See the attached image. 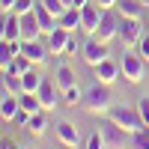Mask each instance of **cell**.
Here are the masks:
<instances>
[{
    "label": "cell",
    "instance_id": "6da1fadb",
    "mask_svg": "<svg viewBox=\"0 0 149 149\" xmlns=\"http://www.w3.org/2000/svg\"><path fill=\"white\" fill-rule=\"evenodd\" d=\"M81 107L86 113H93V116H107V110L113 107V93H110V86L102 84V81H93L84 90V104Z\"/></svg>",
    "mask_w": 149,
    "mask_h": 149
},
{
    "label": "cell",
    "instance_id": "7a4b0ae2",
    "mask_svg": "<svg viewBox=\"0 0 149 149\" xmlns=\"http://www.w3.org/2000/svg\"><path fill=\"white\" fill-rule=\"evenodd\" d=\"M107 116L116 122V125H122L128 134H134V131H140V128H146V122H143V116H140V110H137V104L134 107H125V104H113L107 110Z\"/></svg>",
    "mask_w": 149,
    "mask_h": 149
},
{
    "label": "cell",
    "instance_id": "3957f363",
    "mask_svg": "<svg viewBox=\"0 0 149 149\" xmlns=\"http://www.w3.org/2000/svg\"><path fill=\"white\" fill-rule=\"evenodd\" d=\"M119 66H122V78H125L128 84H143V81H146V60L140 57V51L125 48Z\"/></svg>",
    "mask_w": 149,
    "mask_h": 149
},
{
    "label": "cell",
    "instance_id": "277c9868",
    "mask_svg": "<svg viewBox=\"0 0 149 149\" xmlns=\"http://www.w3.org/2000/svg\"><path fill=\"white\" fill-rule=\"evenodd\" d=\"M98 131H102V137H104V149H125V143H131V134L122 125H116L110 116H102Z\"/></svg>",
    "mask_w": 149,
    "mask_h": 149
},
{
    "label": "cell",
    "instance_id": "5b68a950",
    "mask_svg": "<svg viewBox=\"0 0 149 149\" xmlns=\"http://www.w3.org/2000/svg\"><path fill=\"white\" fill-rule=\"evenodd\" d=\"M119 21H122V15L116 9H104L102 12V24H98V30L93 33L95 39H102V42H113V39H119Z\"/></svg>",
    "mask_w": 149,
    "mask_h": 149
},
{
    "label": "cell",
    "instance_id": "8992f818",
    "mask_svg": "<svg viewBox=\"0 0 149 149\" xmlns=\"http://www.w3.org/2000/svg\"><path fill=\"white\" fill-rule=\"evenodd\" d=\"M143 33L146 30H143L140 18H122L119 21V42H122V48H137Z\"/></svg>",
    "mask_w": 149,
    "mask_h": 149
},
{
    "label": "cell",
    "instance_id": "52a82bcc",
    "mask_svg": "<svg viewBox=\"0 0 149 149\" xmlns=\"http://www.w3.org/2000/svg\"><path fill=\"white\" fill-rule=\"evenodd\" d=\"M81 57H84L86 66H98L102 60L110 57V54H107V42H102V39H95V36H90V39L81 45Z\"/></svg>",
    "mask_w": 149,
    "mask_h": 149
},
{
    "label": "cell",
    "instance_id": "ba28073f",
    "mask_svg": "<svg viewBox=\"0 0 149 149\" xmlns=\"http://www.w3.org/2000/svg\"><path fill=\"white\" fill-rule=\"evenodd\" d=\"M93 78L95 81H102V84H107V86H113L119 78H122V66L119 63H113V60H102L98 66H93Z\"/></svg>",
    "mask_w": 149,
    "mask_h": 149
},
{
    "label": "cell",
    "instance_id": "9c48e42d",
    "mask_svg": "<svg viewBox=\"0 0 149 149\" xmlns=\"http://www.w3.org/2000/svg\"><path fill=\"white\" fill-rule=\"evenodd\" d=\"M36 95H39V102H42V107H45V110H54L60 102H63V93H60V86H57V81H54V78H45Z\"/></svg>",
    "mask_w": 149,
    "mask_h": 149
},
{
    "label": "cell",
    "instance_id": "30bf717a",
    "mask_svg": "<svg viewBox=\"0 0 149 149\" xmlns=\"http://www.w3.org/2000/svg\"><path fill=\"white\" fill-rule=\"evenodd\" d=\"M102 6L98 3H86L84 9H81V33H86V36H93L95 30H98V24H102Z\"/></svg>",
    "mask_w": 149,
    "mask_h": 149
},
{
    "label": "cell",
    "instance_id": "8fae6325",
    "mask_svg": "<svg viewBox=\"0 0 149 149\" xmlns=\"http://www.w3.org/2000/svg\"><path fill=\"white\" fill-rule=\"evenodd\" d=\"M57 140L63 143V146H69V149H74L81 143V131H78V125L74 122H69V119H63V122H57Z\"/></svg>",
    "mask_w": 149,
    "mask_h": 149
},
{
    "label": "cell",
    "instance_id": "7c38bea8",
    "mask_svg": "<svg viewBox=\"0 0 149 149\" xmlns=\"http://www.w3.org/2000/svg\"><path fill=\"white\" fill-rule=\"evenodd\" d=\"M39 33H42V24H39L36 9L33 12H24V15H21V39L24 42H33V39H39Z\"/></svg>",
    "mask_w": 149,
    "mask_h": 149
},
{
    "label": "cell",
    "instance_id": "4fadbf2b",
    "mask_svg": "<svg viewBox=\"0 0 149 149\" xmlns=\"http://www.w3.org/2000/svg\"><path fill=\"white\" fill-rule=\"evenodd\" d=\"M21 54L30 60L33 66H42L45 60H48V54H51V48L48 45H42L39 39H33V42H24V48H21Z\"/></svg>",
    "mask_w": 149,
    "mask_h": 149
},
{
    "label": "cell",
    "instance_id": "5bb4252c",
    "mask_svg": "<svg viewBox=\"0 0 149 149\" xmlns=\"http://www.w3.org/2000/svg\"><path fill=\"white\" fill-rule=\"evenodd\" d=\"M0 39H21V15L18 12H6L3 24H0Z\"/></svg>",
    "mask_w": 149,
    "mask_h": 149
},
{
    "label": "cell",
    "instance_id": "9a60e30c",
    "mask_svg": "<svg viewBox=\"0 0 149 149\" xmlns=\"http://www.w3.org/2000/svg\"><path fill=\"white\" fill-rule=\"evenodd\" d=\"M18 110H21V95L3 93V98H0V116H3L6 125H12V119L18 116Z\"/></svg>",
    "mask_w": 149,
    "mask_h": 149
},
{
    "label": "cell",
    "instance_id": "2e32d148",
    "mask_svg": "<svg viewBox=\"0 0 149 149\" xmlns=\"http://www.w3.org/2000/svg\"><path fill=\"white\" fill-rule=\"evenodd\" d=\"M69 30H63V27H57L54 33H48V48H51V54L54 57H66V45H69Z\"/></svg>",
    "mask_w": 149,
    "mask_h": 149
},
{
    "label": "cell",
    "instance_id": "e0dca14e",
    "mask_svg": "<svg viewBox=\"0 0 149 149\" xmlns=\"http://www.w3.org/2000/svg\"><path fill=\"white\" fill-rule=\"evenodd\" d=\"M57 27H63V30H69V33H74V30H81V9H74V6H69L63 15L57 18Z\"/></svg>",
    "mask_w": 149,
    "mask_h": 149
},
{
    "label": "cell",
    "instance_id": "ac0fdd59",
    "mask_svg": "<svg viewBox=\"0 0 149 149\" xmlns=\"http://www.w3.org/2000/svg\"><path fill=\"white\" fill-rule=\"evenodd\" d=\"M48 125H51V122H48V110H39V113H30V122L24 128H27L33 137H42V134L48 131Z\"/></svg>",
    "mask_w": 149,
    "mask_h": 149
},
{
    "label": "cell",
    "instance_id": "d6986e66",
    "mask_svg": "<svg viewBox=\"0 0 149 149\" xmlns=\"http://www.w3.org/2000/svg\"><path fill=\"white\" fill-rule=\"evenodd\" d=\"M113 9L122 18H143V0H119Z\"/></svg>",
    "mask_w": 149,
    "mask_h": 149
},
{
    "label": "cell",
    "instance_id": "ffe728a7",
    "mask_svg": "<svg viewBox=\"0 0 149 149\" xmlns=\"http://www.w3.org/2000/svg\"><path fill=\"white\" fill-rule=\"evenodd\" d=\"M54 81H57V86H60V93H63V90H69V86H74V84H78V74H74L69 66H57Z\"/></svg>",
    "mask_w": 149,
    "mask_h": 149
},
{
    "label": "cell",
    "instance_id": "44dd1931",
    "mask_svg": "<svg viewBox=\"0 0 149 149\" xmlns=\"http://www.w3.org/2000/svg\"><path fill=\"white\" fill-rule=\"evenodd\" d=\"M42 81H45V78H42L36 69H30V72H24V74H21V86H24V93H39Z\"/></svg>",
    "mask_w": 149,
    "mask_h": 149
},
{
    "label": "cell",
    "instance_id": "7402d4cb",
    "mask_svg": "<svg viewBox=\"0 0 149 149\" xmlns=\"http://www.w3.org/2000/svg\"><path fill=\"white\" fill-rule=\"evenodd\" d=\"M63 104H66V107H78V104H84V90H81L78 84L69 86V90H63Z\"/></svg>",
    "mask_w": 149,
    "mask_h": 149
},
{
    "label": "cell",
    "instance_id": "603a6c76",
    "mask_svg": "<svg viewBox=\"0 0 149 149\" xmlns=\"http://www.w3.org/2000/svg\"><path fill=\"white\" fill-rule=\"evenodd\" d=\"M3 93H12V95H21V93H24L21 74H9V72H3Z\"/></svg>",
    "mask_w": 149,
    "mask_h": 149
},
{
    "label": "cell",
    "instance_id": "cb8c5ba5",
    "mask_svg": "<svg viewBox=\"0 0 149 149\" xmlns=\"http://www.w3.org/2000/svg\"><path fill=\"white\" fill-rule=\"evenodd\" d=\"M30 69H33V63H30V60L24 57V54H18V57L12 60V63H9L3 72H9V74H24V72H30Z\"/></svg>",
    "mask_w": 149,
    "mask_h": 149
},
{
    "label": "cell",
    "instance_id": "d4e9b609",
    "mask_svg": "<svg viewBox=\"0 0 149 149\" xmlns=\"http://www.w3.org/2000/svg\"><path fill=\"white\" fill-rule=\"evenodd\" d=\"M21 107L27 110V113H39V110H45L36 93H21Z\"/></svg>",
    "mask_w": 149,
    "mask_h": 149
},
{
    "label": "cell",
    "instance_id": "484cf974",
    "mask_svg": "<svg viewBox=\"0 0 149 149\" xmlns=\"http://www.w3.org/2000/svg\"><path fill=\"white\" fill-rule=\"evenodd\" d=\"M131 149H149V128H140L131 134Z\"/></svg>",
    "mask_w": 149,
    "mask_h": 149
},
{
    "label": "cell",
    "instance_id": "4316f807",
    "mask_svg": "<svg viewBox=\"0 0 149 149\" xmlns=\"http://www.w3.org/2000/svg\"><path fill=\"white\" fill-rule=\"evenodd\" d=\"M84 149H104V137H102V131H98V128L84 140Z\"/></svg>",
    "mask_w": 149,
    "mask_h": 149
},
{
    "label": "cell",
    "instance_id": "83f0119b",
    "mask_svg": "<svg viewBox=\"0 0 149 149\" xmlns=\"http://www.w3.org/2000/svg\"><path fill=\"white\" fill-rule=\"evenodd\" d=\"M39 3H42V6L48 9V12H54V15H57V18H60V15H63V12L69 9V6L63 3V0H39Z\"/></svg>",
    "mask_w": 149,
    "mask_h": 149
},
{
    "label": "cell",
    "instance_id": "f1b7e54d",
    "mask_svg": "<svg viewBox=\"0 0 149 149\" xmlns=\"http://www.w3.org/2000/svg\"><path fill=\"white\" fill-rule=\"evenodd\" d=\"M137 110H140V116H143V122L149 125V95H140V98H137Z\"/></svg>",
    "mask_w": 149,
    "mask_h": 149
},
{
    "label": "cell",
    "instance_id": "f546056e",
    "mask_svg": "<svg viewBox=\"0 0 149 149\" xmlns=\"http://www.w3.org/2000/svg\"><path fill=\"white\" fill-rule=\"evenodd\" d=\"M137 51H140V57L149 63V33H143V36H140V42H137Z\"/></svg>",
    "mask_w": 149,
    "mask_h": 149
},
{
    "label": "cell",
    "instance_id": "4dcf8cb0",
    "mask_svg": "<svg viewBox=\"0 0 149 149\" xmlns=\"http://www.w3.org/2000/svg\"><path fill=\"white\" fill-rule=\"evenodd\" d=\"M66 57H78V36H69V45H66Z\"/></svg>",
    "mask_w": 149,
    "mask_h": 149
},
{
    "label": "cell",
    "instance_id": "1f68e13d",
    "mask_svg": "<svg viewBox=\"0 0 149 149\" xmlns=\"http://www.w3.org/2000/svg\"><path fill=\"white\" fill-rule=\"evenodd\" d=\"M15 3H18V0H0V12H3V15H6V12H12V9H15Z\"/></svg>",
    "mask_w": 149,
    "mask_h": 149
},
{
    "label": "cell",
    "instance_id": "d6a6232c",
    "mask_svg": "<svg viewBox=\"0 0 149 149\" xmlns=\"http://www.w3.org/2000/svg\"><path fill=\"white\" fill-rule=\"evenodd\" d=\"M95 3H98V6H102V9H113V6L119 3V0H95Z\"/></svg>",
    "mask_w": 149,
    "mask_h": 149
},
{
    "label": "cell",
    "instance_id": "836d02e7",
    "mask_svg": "<svg viewBox=\"0 0 149 149\" xmlns=\"http://www.w3.org/2000/svg\"><path fill=\"white\" fill-rule=\"evenodd\" d=\"M0 149H21V143H15V140H3V146Z\"/></svg>",
    "mask_w": 149,
    "mask_h": 149
},
{
    "label": "cell",
    "instance_id": "e575fe53",
    "mask_svg": "<svg viewBox=\"0 0 149 149\" xmlns=\"http://www.w3.org/2000/svg\"><path fill=\"white\" fill-rule=\"evenodd\" d=\"M86 3H90V0H72V6H74V9H84Z\"/></svg>",
    "mask_w": 149,
    "mask_h": 149
},
{
    "label": "cell",
    "instance_id": "d590c367",
    "mask_svg": "<svg viewBox=\"0 0 149 149\" xmlns=\"http://www.w3.org/2000/svg\"><path fill=\"white\" fill-rule=\"evenodd\" d=\"M21 149H39V146H33V143H30V146H21Z\"/></svg>",
    "mask_w": 149,
    "mask_h": 149
},
{
    "label": "cell",
    "instance_id": "8d00e7d4",
    "mask_svg": "<svg viewBox=\"0 0 149 149\" xmlns=\"http://www.w3.org/2000/svg\"><path fill=\"white\" fill-rule=\"evenodd\" d=\"M63 3H66V6H72V0H63Z\"/></svg>",
    "mask_w": 149,
    "mask_h": 149
},
{
    "label": "cell",
    "instance_id": "74e56055",
    "mask_svg": "<svg viewBox=\"0 0 149 149\" xmlns=\"http://www.w3.org/2000/svg\"><path fill=\"white\" fill-rule=\"evenodd\" d=\"M143 6H149V0H143Z\"/></svg>",
    "mask_w": 149,
    "mask_h": 149
},
{
    "label": "cell",
    "instance_id": "f35d334b",
    "mask_svg": "<svg viewBox=\"0 0 149 149\" xmlns=\"http://www.w3.org/2000/svg\"><path fill=\"white\" fill-rule=\"evenodd\" d=\"M146 128H149V125H146Z\"/></svg>",
    "mask_w": 149,
    "mask_h": 149
}]
</instances>
